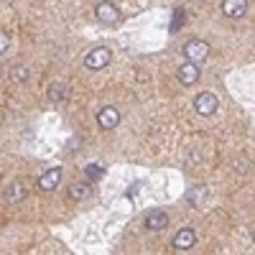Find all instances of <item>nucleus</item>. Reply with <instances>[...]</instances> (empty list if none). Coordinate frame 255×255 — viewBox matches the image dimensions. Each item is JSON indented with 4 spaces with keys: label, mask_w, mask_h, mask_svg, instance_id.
Wrapping results in <instances>:
<instances>
[{
    "label": "nucleus",
    "mask_w": 255,
    "mask_h": 255,
    "mask_svg": "<svg viewBox=\"0 0 255 255\" xmlns=\"http://www.w3.org/2000/svg\"><path fill=\"white\" fill-rule=\"evenodd\" d=\"M110 59H113V51H110L108 46H97V49H92L87 56H84V67L92 69V72H97V69L108 67Z\"/></svg>",
    "instance_id": "1"
},
{
    "label": "nucleus",
    "mask_w": 255,
    "mask_h": 255,
    "mask_svg": "<svg viewBox=\"0 0 255 255\" xmlns=\"http://www.w3.org/2000/svg\"><path fill=\"white\" fill-rule=\"evenodd\" d=\"M194 108H197V113H199V115L209 118V115H215V113H217L220 100H217L215 95H212V92H202V95L194 100Z\"/></svg>",
    "instance_id": "2"
},
{
    "label": "nucleus",
    "mask_w": 255,
    "mask_h": 255,
    "mask_svg": "<svg viewBox=\"0 0 255 255\" xmlns=\"http://www.w3.org/2000/svg\"><path fill=\"white\" fill-rule=\"evenodd\" d=\"M207 54H209L207 41H189V44L184 46V56H186L189 61H197V64H202V61L207 59Z\"/></svg>",
    "instance_id": "3"
},
{
    "label": "nucleus",
    "mask_w": 255,
    "mask_h": 255,
    "mask_svg": "<svg viewBox=\"0 0 255 255\" xmlns=\"http://www.w3.org/2000/svg\"><path fill=\"white\" fill-rule=\"evenodd\" d=\"M95 15H97L100 23H105V26H115L118 20H120V13H118V8L113 3H100L95 8Z\"/></svg>",
    "instance_id": "4"
},
{
    "label": "nucleus",
    "mask_w": 255,
    "mask_h": 255,
    "mask_svg": "<svg viewBox=\"0 0 255 255\" xmlns=\"http://www.w3.org/2000/svg\"><path fill=\"white\" fill-rule=\"evenodd\" d=\"M179 79H181V84H194V82H199V64L197 61H184L181 67H179Z\"/></svg>",
    "instance_id": "5"
},
{
    "label": "nucleus",
    "mask_w": 255,
    "mask_h": 255,
    "mask_svg": "<svg viewBox=\"0 0 255 255\" xmlns=\"http://www.w3.org/2000/svg\"><path fill=\"white\" fill-rule=\"evenodd\" d=\"M248 10V0H222V13L227 18H243Z\"/></svg>",
    "instance_id": "6"
},
{
    "label": "nucleus",
    "mask_w": 255,
    "mask_h": 255,
    "mask_svg": "<svg viewBox=\"0 0 255 255\" xmlns=\"http://www.w3.org/2000/svg\"><path fill=\"white\" fill-rule=\"evenodd\" d=\"M194 243H197V232L191 227L179 230V235L174 238V248L176 250H189V248H194Z\"/></svg>",
    "instance_id": "7"
},
{
    "label": "nucleus",
    "mask_w": 255,
    "mask_h": 255,
    "mask_svg": "<svg viewBox=\"0 0 255 255\" xmlns=\"http://www.w3.org/2000/svg\"><path fill=\"white\" fill-rule=\"evenodd\" d=\"M97 123H100V128H118V123H120V113H118V108H102L100 113H97Z\"/></svg>",
    "instance_id": "8"
},
{
    "label": "nucleus",
    "mask_w": 255,
    "mask_h": 255,
    "mask_svg": "<svg viewBox=\"0 0 255 255\" xmlns=\"http://www.w3.org/2000/svg\"><path fill=\"white\" fill-rule=\"evenodd\" d=\"M61 181V168H49L46 174H41L38 176V189H44V191H51L56 189Z\"/></svg>",
    "instance_id": "9"
},
{
    "label": "nucleus",
    "mask_w": 255,
    "mask_h": 255,
    "mask_svg": "<svg viewBox=\"0 0 255 255\" xmlns=\"http://www.w3.org/2000/svg\"><path fill=\"white\" fill-rule=\"evenodd\" d=\"M166 225H168V215H166V212H161V209L148 212V217H145V230L158 232V230H163Z\"/></svg>",
    "instance_id": "10"
},
{
    "label": "nucleus",
    "mask_w": 255,
    "mask_h": 255,
    "mask_svg": "<svg viewBox=\"0 0 255 255\" xmlns=\"http://www.w3.org/2000/svg\"><path fill=\"white\" fill-rule=\"evenodd\" d=\"M23 197H26V189H23V184H20V181L10 184V186H8V191H5V202H8V204H18V202H23Z\"/></svg>",
    "instance_id": "11"
},
{
    "label": "nucleus",
    "mask_w": 255,
    "mask_h": 255,
    "mask_svg": "<svg viewBox=\"0 0 255 255\" xmlns=\"http://www.w3.org/2000/svg\"><path fill=\"white\" fill-rule=\"evenodd\" d=\"M49 100L51 102H64V100H67V84L54 82L51 87H49Z\"/></svg>",
    "instance_id": "12"
},
{
    "label": "nucleus",
    "mask_w": 255,
    "mask_h": 255,
    "mask_svg": "<svg viewBox=\"0 0 255 255\" xmlns=\"http://www.w3.org/2000/svg\"><path fill=\"white\" fill-rule=\"evenodd\" d=\"M10 82H26L28 79V67H23V64H15V67H10Z\"/></svg>",
    "instance_id": "13"
},
{
    "label": "nucleus",
    "mask_w": 255,
    "mask_h": 255,
    "mask_svg": "<svg viewBox=\"0 0 255 255\" xmlns=\"http://www.w3.org/2000/svg\"><path fill=\"white\" fill-rule=\"evenodd\" d=\"M84 171H87V179H90V181H97V179L105 176V168H102L100 163H90L87 168H84Z\"/></svg>",
    "instance_id": "14"
},
{
    "label": "nucleus",
    "mask_w": 255,
    "mask_h": 255,
    "mask_svg": "<svg viewBox=\"0 0 255 255\" xmlns=\"http://www.w3.org/2000/svg\"><path fill=\"white\" fill-rule=\"evenodd\" d=\"M69 194H72L74 199H84V197L90 194V186H87V184H74V186H72V191H69Z\"/></svg>",
    "instance_id": "15"
},
{
    "label": "nucleus",
    "mask_w": 255,
    "mask_h": 255,
    "mask_svg": "<svg viewBox=\"0 0 255 255\" xmlns=\"http://www.w3.org/2000/svg\"><path fill=\"white\" fill-rule=\"evenodd\" d=\"M181 23H184V13H181V10H176V13H174V20H171V31H179V28H181Z\"/></svg>",
    "instance_id": "16"
},
{
    "label": "nucleus",
    "mask_w": 255,
    "mask_h": 255,
    "mask_svg": "<svg viewBox=\"0 0 255 255\" xmlns=\"http://www.w3.org/2000/svg\"><path fill=\"white\" fill-rule=\"evenodd\" d=\"M8 46H10V38H8V33L0 31V54H5V51H8Z\"/></svg>",
    "instance_id": "17"
},
{
    "label": "nucleus",
    "mask_w": 255,
    "mask_h": 255,
    "mask_svg": "<svg viewBox=\"0 0 255 255\" xmlns=\"http://www.w3.org/2000/svg\"><path fill=\"white\" fill-rule=\"evenodd\" d=\"M253 240H255V232H253Z\"/></svg>",
    "instance_id": "18"
}]
</instances>
